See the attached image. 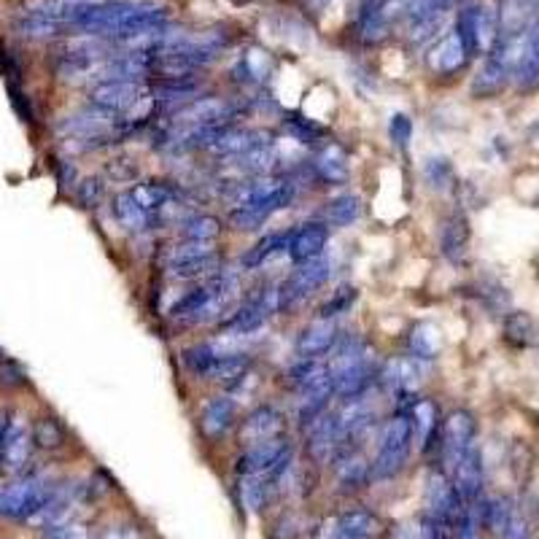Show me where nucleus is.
I'll return each mask as SVG.
<instances>
[{"instance_id": "obj_1", "label": "nucleus", "mask_w": 539, "mask_h": 539, "mask_svg": "<svg viewBox=\"0 0 539 539\" xmlns=\"http://www.w3.org/2000/svg\"><path fill=\"white\" fill-rule=\"evenodd\" d=\"M413 442H416L413 421H410L407 413H397L380 434L378 456L372 461V480L397 478L399 472L405 469L407 459H410Z\"/></svg>"}, {"instance_id": "obj_2", "label": "nucleus", "mask_w": 539, "mask_h": 539, "mask_svg": "<svg viewBox=\"0 0 539 539\" xmlns=\"http://www.w3.org/2000/svg\"><path fill=\"white\" fill-rule=\"evenodd\" d=\"M60 488H54L49 480L30 475L17 483H11L0 491V515L14 521H36L38 515L49 507Z\"/></svg>"}, {"instance_id": "obj_3", "label": "nucleus", "mask_w": 539, "mask_h": 539, "mask_svg": "<svg viewBox=\"0 0 539 539\" xmlns=\"http://www.w3.org/2000/svg\"><path fill=\"white\" fill-rule=\"evenodd\" d=\"M453 30L459 33L464 46H467L469 57L488 54L494 49L496 38H499V9L488 0L469 3L459 11Z\"/></svg>"}, {"instance_id": "obj_4", "label": "nucleus", "mask_w": 539, "mask_h": 539, "mask_svg": "<svg viewBox=\"0 0 539 539\" xmlns=\"http://www.w3.org/2000/svg\"><path fill=\"white\" fill-rule=\"evenodd\" d=\"M292 467V445L283 437H275V440L254 442L248 445L246 451L238 456V475H262L270 483L281 480L286 475V469Z\"/></svg>"}, {"instance_id": "obj_5", "label": "nucleus", "mask_w": 539, "mask_h": 539, "mask_svg": "<svg viewBox=\"0 0 539 539\" xmlns=\"http://www.w3.org/2000/svg\"><path fill=\"white\" fill-rule=\"evenodd\" d=\"M224 267V257L219 248H213L211 243H189L184 240L181 246L170 248L168 270L181 281H197V278H213L221 273Z\"/></svg>"}, {"instance_id": "obj_6", "label": "nucleus", "mask_w": 539, "mask_h": 539, "mask_svg": "<svg viewBox=\"0 0 539 539\" xmlns=\"http://www.w3.org/2000/svg\"><path fill=\"white\" fill-rule=\"evenodd\" d=\"M332 275V262L329 259H313V262H302L286 275V281L278 286V302L281 310L300 308L302 302L308 300L310 294L319 292L321 286L329 281Z\"/></svg>"}, {"instance_id": "obj_7", "label": "nucleus", "mask_w": 539, "mask_h": 539, "mask_svg": "<svg viewBox=\"0 0 539 539\" xmlns=\"http://www.w3.org/2000/svg\"><path fill=\"white\" fill-rule=\"evenodd\" d=\"M278 310H281L278 286H265L254 297H248L240 308L232 310L230 319L221 321V332H227V335H251V332L265 327L270 316L278 313Z\"/></svg>"}, {"instance_id": "obj_8", "label": "nucleus", "mask_w": 539, "mask_h": 539, "mask_svg": "<svg viewBox=\"0 0 539 539\" xmlns=\"http://www.w3.org/2000/svg\"><path fill=\"white\" fill-rule=\"evenodd\" d=\"M410 9H413V0H372L359 17L356 33L364 44H378L389 36L397 22H405Z\"/></svg>"}, {"instance_id": "obj_9", "label": "nucleus", "mask_w": 539, "mask_h": 539, "mask_svg": "<svg viewBox=\"0 0 539 539\" xmlns=\"http://www.w3.org/2000/svg\"><path fill=\"white\" fill-rule=\"evenodd\" d=\"M475 440H478V421L469 410H453L442 421V461L448 467V475L464 459V453L475 448Z\"/></svg>"}, {"instance_id": "obj_10", "label": "nucleus", "mask_w": 539, "mask_h": 539, "mask_svg": "<svg viewBox=\"0 0 539 539\" xmlns=\"http://www.w3.org/2000/svg\"><path fill=\"white\" fill-rule=\"evenodd\" d=\"M151 89L143 81H98L89 92V106L100 108L106 114L124 116L141 103Z\"/></svg>"}, {"instance_id": "obj_11", "label": "nucleus", "mask_w": 539, "mask_h": 539, "mask_svg": "<svg viewBox=\"0 0 539 539\" xmlns=\"http://www.w3.org/2000/svg\"><path fill=\"white\" fill-rule=\"evenodd\" d=\"M30 448H33V432L27 429V421L19 413L6 418V429H3V440H0V467L9 475H17L27 467L30 459Z\"/></svg>"}, {"instance_id": "obj_12", "label": "nucleus", "mask_w": 539, "mask_h": 539, "mask_svg": "<svg viewBox=\"0 0 539 539\" xmlns=\"http://www.w3.org/2000/svg\"><path fill=\"white\" fill-rule=\"evenodd\" d=\"M286 432V416L273 405H259L240 421L238 440L240 445H254V442L275 440Z\"/></svg>"}, {"instance_id": "obj_13", "label": "nucleus", "mask_w": 539, "mask_h": 539, "mask_svg": "<svg viewBox=\"0 0 539 539\" xmlns=\"http://www.w3.org/2000/svg\"><path fill=\"white\" fill-rule=\"evenodd\" d=\"M235 424H238V402L227 394L208 399L200 410V432L205 440L221 442Z\"/></svg>"}, {"instance_id": "obj_14", "label": "nucleus", "mask_w": 539, "mask_h": 539, "mask_svg": "<svg viewBox=\"0 0 539 539\" xmlns=\"http://www.w3.org/2000/svg\"><path fill=\"white\" fill-rule=\"evenodd\" d=\"M380 531L378 515L370 510H345L327 523L316 539H372Z\"/></svg>"}, {"instance_id": "obj_15", "label": "nucleus", "mask_w": 539, "mask_h": 539, "mask_svg": "<svg viewBox=\"0 0 539 539\" xmlns=\"http://www.w3.org/2000/svg\"><path fill=\"white\" fill-rule=\"evenodd\" d=\"M329 243V227L324 221H308V224H300L297 230H292V238H289V257L292 262L302 265V262H313V259L324 257Z\"/></svg>"}, {"instance_id": "obj_16", "label": "nucleus", "mask_w": 539, "mask_h": 539, "mask_svg": "<svg viewBox=\"0 0 539 539\" xmlns=\"http://www.w3.org/2000/svg\"><path fill=\"white\" fill-rule=\"evenodd\" d=\"M451 480L467 504H478L483 499V453L478 445L464 453V459L451 469Z\"/></svg>"}, {"instance_id": "obj_17", "label": "nucleus", "mask_w": 539, "mask_h": 539, "mask_svg": "<svg viewBox=\"0 0 539 539\" xmlns=\"http://www.w3.org/2000/svg\"><path fill=\"white\" fill-rule=\"evenodd\" d=\"M340 332L332 321H313L308 327L302 329L297 340H294V354L300 359H321L335 351Z\"/></svg>"}, {"instance_id": "obj_18", "label": "nucleus", "mask_w": 539, "mask_h": 539, "mask_svg": "<svg viewBox=\"0 0 539 539\" xmlns=\"http://www.w3.org/2000/svg\"><path fill=\"white\" fill-rule=\"evenodd\" d=\"M332 378H335V397H340L343 402H359L372 389V383L380 380V370L372 367L370 359H364V362L335 372Z\"/></svg>"}, {"instance_id": "obj_19", "label": "nucleus", "mask_w": 539, "mask_h": 539, "mask_svg": "<svg viewBox=\"0 0 539 539\" xmlns=\"http://www.w3.org/2000/svg\"><path fill=\"white\" fill-rule=\"evenodd\" d=\"M340 448V418L337 413H324L316 424L308 426V453L316 464L335 459Z\"/></svg>"}, {"instance_id": "obj_20", "label": "nucleus", "mask_w": 539, "mask_h": 539, "mask_svg": "<svg viewBox=\"0 0 539 539\" xmlns=\"http://www.w3.org/2000/svg\"><path fill=\"white\" fill-rule=\"evenodd\" d=\"M469 60H472V57H469L467 46H464V41H461L456 30L448 33V36H442L440 44L429 52V68H432V73H437V76H453V73H459Z\"/></svg>"}, {"instance_id": "obj_21", "label": "nucleus", "mask_w": 539, "mask_h": 539, "mask_svg": "<svg viewBox=\"0 0 539 539\" xmlns=\"http://www.w3.org/2000/svg\"><path fill=\"white\" fill-rule=\"evenodd\" d=\"M111 211H114V219L119 221V227H124L127 232H146L154 230V227L160 224L157 216H151V213L130 195V189H124V192H119V195L114 197Z\"/></svg>"}, {"instance_id": "obj_22", "label": "nucleus", "mask_w": 539, "mask_h": 539, "mask_svg": "<svg viewBox=\"0 0 539 539\" xmlns=\"http://www.w3.org/2000/svg\"><path fill=\"white\" fill-rule=\"evenodd\" d=\"M310 168H313V176L319 178L321 184L329 186L345 184L348 173H351V168H348V154H345L343 146H337V143H327V146L313 157Z\"/></svg>"}, {"instance_id": "obj_23", "label": "nucleus", "mask_w": 539, "mask_h": 539, "mask_svg": "<svg viewBox=\"0 0 539 539\" xmlns=\"http://www.w3.org/2000/svg\"><path fill=\"white\" fill-rule=\"evenodd\" d=\"M211 305H213V281L208 278L205 283L189 289L186 294H181L173 305H170V319H189V321H200L211 316Z\"/></svg>"}, {"instance_id": "obj_24", "label": "nucleus", "mask_w": 539, "mask_h": 539, "mask_svg": "<svg viewBox=\"0 0 539 539\" xmlns=\"http://www.w3.org/2000/svg\"><path fill=\"white\" fill-rule=\"evenodd\" d=\"M130 195L138 200V203L162 221V213L168 211L170 205L178 200V189L170 181H138L135 186H130Z\"/></svg>"}, {"instance_id": "obj_25", "label": "nucleus", "mask_w": 539, "mask_h": 539, "mask_svg": "<svg viewBox=\"0 0 539 539\" xmlns=\"http://www.w3.org/2000/svg\"><path fill=\"white\" fill-rule=\"evenodd\" d=\"M515 84L521 92H531V89L539 87V22H534L526 30L521 60L515 68Z\"/></svg>"}, {"instance_id": "obj_26", "label": "nucleus", "mask_w": 539, "mask_h": 539, "mask_svg": "<svg viewBox=\"0 0 539 539\" xmlns=\"http://www.w3.org/2000/svg\"><path fill=\"white\" fill-rule=\"evenodd\" d=\"M469 246V221L464 213H451L440 227V251L451 262H461Z\"/></svg>"}, {"instance_id": "obj_27", "label": "nucleus", "mask_w": 539, "mask_h": 539, "mask_svg": "<svg viewBox=\"0 0 539 539\" xmlns=\"http://www.w3.org/2000/svg\"><path fill=\"white\" fill-rule=\"evenodd\" d=\"M248 370H251V356L248 354H224L221 351L216 359H213L211 370L205 375V380H213V383H227V386H238L248 378Z\"/></svg>"}, {"instance_id": "obj_28", "label": "nucleus", "mask_w": 539, "mask_h": 539, "mask_svg": "<svg viewBox=\"0 0 539 539\" xmlns=\"http://www.w3.org/2000/svg\"><path fill=\"white\" fill-rule=\"evenodd\" d=\"M289 238H292V232H267L265 238H259L257 243L243 254V259H240L243 270H259L262 265H267L270 259L278 257L281 251L289 248Z\"/></svg>"}, {"instance_id": "obj_29", "label": "nucleus", "mask_w": 539, "mask_h": 539, "mask_svg": "<svg viewBox=\"0 0 539 539\" xmlns=\"http://www.w3.org/2000/svg\"><path fill=\"white\" fill-rule=\"evenodd\" d=\"M335 397V383H327V386H319V389L302 391L300 399H297V421H300L302 429H308L310 424H316L324 413H327L329 399Z\"/></svg>"}, {"instance_id": "obj_30", "label": "nucleus", "mask_w": 539, "mask_h": 539, "mask_svg": "<svg viewBox=\"0 0 539 539\" xmlns=\"http://www.w3.org/2000/svg\"><path fill=\"white\" fill-rule=\"evenodd\" d=\"M440 329L434 324H416V327L407 332V351L416 362H434L440 354Z\"/></svg>"}, {"instance_id": "obj_31", "label": "nucleus", "mask_w": 539, "mask_h": 539, "mask_svg": "<svg viewBox=\"0 0 539 539\" xmlns=\"http://www.w3.org/2000/svg\"><path fill=\"white\" fill-rule=\"evenodd\" d=\"M359 216H362V197L354 195V192H343L324 205V224L327 227L343 230V227H351Z\"/></svg>"}, {"instance_id": "obj_32", "label": "nucleus", "mask_w": 539, "mask_h": 539, "mask_svg": "<svg viewBox=\"0 0 539 539\" xmlns=\"http://www.w3.org/2000/svg\"><path fill=\"white\" fill-rule=\"evenodd\" d=\"M504 340L513 348H531L539 340L537 321L523 310H513L504 316Z\"/></svg>"}, {"instance_id": "obj_33", "label": "nucleus", "mask_w": 539, "mask_h": 539, "mask_svg": "<svg viewBox=\"0 0 539 539\" xmlns=\"http://www.w3.org/2000/svg\"><path fill=\"white\" fill-rule=\"evenodd\" d=\"M181 238L189 240V243H213V240L219 238L221 230H224V224L221 219L211 216V213H192V216H186L181 219Z\"/></svg>"}, {"instance_id": "obj_34", "label": "nucleus", "mask_w": 539, "mask_h": 539, "mask_svg": "<svg viewBox=\"0 0 539 539\" xmlns=\"http://www.w3.org/2000/svg\"><path fill=\"white\" fill-rule=\"evenodd\" d=\"M283 130L292 135L294 141L308 143V146H316L329 135V130L324 124H319L316 119H308V116L302 114H286L283 116Z\"/></svg>"}, {"instance_id": "obj_35", "label": "nucleus", "mask_w": 539, "mask_h": 539, "mask_svg": "<svg viewBox=\"0 0 539 539\" xmlns=\"http://www.w3.org/2000/svg\"><path fill=\"white\" fill-rule=\"evenodd\" d=\"M356 300H359V289L351 286V283H340L335 292L329 294L327 300L319 305V319L321 321H332L337 316H343L348 310L354 308Z\"/></svg>"}, {"instance_id": "obj_36", "label": "nucleus", "mask_w": 539, "mask_h": 539, "mask_svg": "<svg viewBox=\"0 0 539 539\" xmlns=\"http://www.w3.org/2000/svg\"><path fill=\"white\" fill-rule=\"evenodd\" d=\"M372 480V467H367L364 461H359L356 456H348L340 464V472H337V486L343 494H351V491H359Z\"/></svg>"}, {"instance_id": "obj_37", "label": "nucleus", "mask_w": 539, "mask_h": 539, "mask_svg": "<svg viewBox=\"0 0 539 539\" xmlns=\"http://www.w3.org/2000/svg\"><path fill=\"white\" fill-rule=\"evenodd\" d=\"M270 73V57L267 52H259V49H251L238 60L235 65V76L246 84H262Z\"/></svg>"}, {"instance_id": "obj_38", "label": "nucleus", "mask_w": 539, "mask_h": 539, "mask_svg": "<svg viewBox=\"0 0 539 539\" xmlns=\"http://www.w3.org/2000/svg\"><path fill=\"white\" fill-rule=\"evenodd\" d=\"M33 442L44 451H54L65 445V429L57 418H38L33 426Z\"/></svg>"}, {"instance_id": "obj_39", "label": "nucleus", "mask_w": 539, "mask_h": 539, "mask_svg": "<svg viewBox=\"0 0 539 539\" xmlns=\"http://www.w3.org/2000/svg\"><path fill=\"white\" fill-rule=\"evenodd\" d=\"M418 537L421 539H453L456 537V523H453L451 518H445V515L426 510V513L421 515V529H418Z\"/></svg>"}, {"instance_id": "obj_40", "label": "nucleus", "mask_w": 539, "mask_h": 539, "mask_svg": "<svg viewBox=\"0 0 539 539\" xmlns=\"http://www.w3.org/2000/svg\"><path fill=\"white\" fill-rule=\"evenodd\" d=\"M475 289H478V300L483 302L491 313H504V310L510 308V294H507L502 283L486 278V281H480ZM504 316H507V313H504Z\"/></svg>"}, {"instance_id": "obj_41", "label": "nucleus", "mask_w": 539, "mask_h": 539, "mask_svg": "<svg viewBox=\"0 0 539 539\" xmlns=\"http://www.w3.org/2000/svg\"><path fill=\"white\" fill-rule=\"evenodd\" d=\"M103 197H106V181H103V178H84V181H79V186H76V200H79L84 208H98V205L103 203Z\"/></svg>"}, {"instance_id": "obj_42", "label": "nucleus", "mask_w": 539, "mask_h": 539, "mask_svg": "<svg viewBox=\"0 0 539 539\" xmlns=\"http://www.w3.org/2000/svg\"><path fill=\"white\" fill-rule=\"evenodd\" d=\"M424 178L434 189H445L453 181V165L445 157H434L424 165Z\"/></svg>"}, {"instance_id": "obj_43", "label": "nucleus", "mask_w": 539, "mask_h": 539, "mask_svg": "<svg viewBox=\"0 0 539 539\" xmlns=\"http://www.w3.org/2000/svg\"><path fill=\"white\" fill-rule=\"evenodd\" d=\"M389 135L397 149H407L413 141V119L407 114H394L389 122Z\"/></svg>"}, {"instance_id": "obj_44", "label": "nucleus", "mask_w": 539, "mask_h": 539, "mask_svg": "<svg viewBox=\"0 0 539 539\" xmlns=\"http://www.w3.org/2000/svg\"><path fill=\"white\" fill-rule=\"evenodd\" d=\"M46 539H89V531L81 523L65 521L46 529Z\"/></svg>"}, {"instance_id": "obj_45", "label": "nucleus", "mask_w": 539, "mask_h": 539, "mask_svg": "<svg viewBox=\"0 0 539 539\" xmlns=\"http://www.w3.org/2000/svg\"><path fill=\"white\" fill-rule=\"evenodd\" d=\"M0 386L3 389H22V386H27V375L19 364L3 362L0 364Z\"/></svg>"}, {"instance_id": "obj_46", "label": "nucleus", "mask_w": 539, "mask_h": 539, "mask_svg": "<svg viewBox=\"0 0 539 539\" xmlns=\"http://www.w3.org/2000/svg\"><path fill=\"white\" fill-rule=\"evenodd\" d=\"M9 95H11V106H14V111L19 114V119L27 124L36 122V114H33V106H30V98H27L25 92L19 87H14V84H9Z\"/></svg>"}, {"instance_id": "obj_47", "label": "nucleus", "mask_w": 539, "mask_h": 539, "mask_svg": "<svg viewBox=\"0 0 539 539\" xmlns=\"http://www.w3.org/2000/svg\"><path fill=\"white\" fill-rule=\"evenodd\" d=\"M54 176H57V184L65 186V189L79 186V170L71 160H54Z\"/></svg>"}, {"instance_id": "obj_48", "label": "nucleus", "mask_w": 539, "mask_h": 539, "mask_svg": "<svg viewBox=\"0 0 539 539\" xmlns=\"http://www.w3.org/2000/svg\"><path fill=\"white\" fill-rule=\"evenodd\" d=\"M106 173L114 178V181H135V176H138V165H135L133 160H124V157H119V160H111Z\"/></svg>"}, {"instance_id": "obj_49", "label": "nucleus", "mask_w": 539, "mask_h": 539, "mask_svg": "<svg viewBox=\"0 0 539 539\" xmlns=\"http://www.w3.org/2000/svg\"><path fill=\"white\" fill-rule=\"evenodd\" d=\"M529 534H531L529 521H526V518L515 510V515L510 518V526L504 529L502 539H529Z\"/></svg>"}, {"instance_id": "obj_50", "label": "nucleus", "mask_w": 539, "mask_h": 539, "mask_svg": "<svg viewBox=\"0 0 539 539\" xmlns=\"http://www.w3.org/2000/svg\"><path fill=\"white\" fill-rule=\"evenodd\" d=\"M103 539H141V531L138 526H111Z\"/></svg>"}, {"instance_id": "obj_51", "label": "nucleus", "mask_w": 539, "mask_h": 539, "mask_svg": "<svg viewBox=\"0 0 539 539\" xmlns=\"http://www.w3.org/2000/svg\"><path fill=\"white\" fill-rule=\"evenodd\" d=\"M6 418H9V416H0V440H3V429H6Z\"/></svg>"}, {"instance_id": "obj_52", "label": "nucleus", "mask_w": 539, "mask_h": 539, "mask_svg": "<svg viewBox=\"0 0 539 539\" xmlns=\"http://www.w3.org/2000/svg\"><path fill=\"white\" fill-rule=\"evenodd\" d=\"M3 362H9V356H6V351L0 348V364H3Z\"/></svg>"}, {"instance_id": "obj_53", "label": "nucleus", "mask_w": 539, "mask_h": 539, "mask_svg": "<svg viewBox=\"0 0 539 539\" xmlns=\"http://www.w3.org/2000/svg\"><path fill=\"white\" fill-rule=\"evenodd\" d=\"M537 22H539V0H537Z\"/></svg>"}, {"instance_id": "obj_54", "label": "nucleus", "mask_w": 539, "mask_h": 539, "mask_svg": "<svg viewBox=\"0 0 539 539\" xmlns=\"http://www.w3.org/2000/svg\"><path fill=\"white\" fill-rule=\"evenodd\" d=\"M73 3H87V0H73Z\"/></svg>"}]
</instances>
